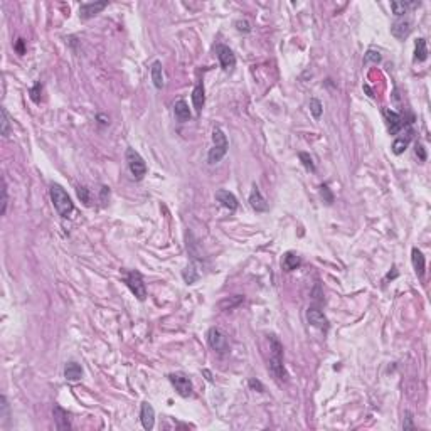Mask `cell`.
<instances>
[{
	"mask_svg": "<svg viewBox=\"0 0 431 431\" xmlns=\"http://www.w3.org/2000/svg\"><path fill=\"white\" fill-rule=\"evenodd\" d=\"M271 374L278 381H287V371L283 366V345L275 335H269V364H268Z\"/></svg>",
	"mask_w": 431,
	"mask_h": 431,
	"instance_id": "cell-1",
	"label": "cell"
},
{
	"mask_svg": "<svg viewBox=\"0 0 431 431\" xmlns=\"http://www.w3.org/2000/svg\"><path fill=\"white\" fill-rule=\"evenodd\" d=\"M49 192H51V199H53L54 207H56L59 216L69 217L72 211H74V204H72L71 197L68 196V192H66L59 184H51Z\"/></svg>",
	"mask_w": 431,
	"mask_h": 431,
	"instance_id": "cell-2",
	"label": "cell"
},
{
	"mask_svg": "<svg viewBox=\"0 0 431 431\" xmlns=\"http://www.w3.org/2000/svg\"><path fill=\"white\" fill-rule=\"evenodd\" d=\"M213 142H214L213 148H211L209 153H207V160H209L211 165L221 162V160L226 157L228 148H229L228 138H226L224 131L219 128V126H216V128L213 130Z\"/></svg>",
	"mask_w": 431,
	"mask_h": 431,
	"instance_id": "cell-3",
	"label": "cell"
},
{
	"mask_svg": "<svg viewBox=\"0 0 431 431\" xmlns=\"http://www.w3.org/2000/svg\"><path fill=\"white\" fill-rule=\"evenodd\" d=\"M126 163H128L131 175L137 180H140V179H144L147 175V163H145V160L142 159V155L135 148H126Z\"/></svg>",
	"mask_w": 431,
	"mask_h": 431,
	"instance_id": "cell-4",
	"label": "cell"
},
{
	"mask_svg": "<svg viewBox=\"0 0 431 431\" xmlns=\"http://www.w3.org/2000/svg\"><path fill=\"white\" fill-rule=\"evenodd\" d=\"M207 342H209L211 349L217 354H226L229 350V337L217 327L209 328V332H207Z\"/></svg>",
	"mask_w": 431,
	"mask_h": 431,
	"instance_id": "cell-5",
	"label": "cell"
},
{
	"mask_svg": "<svg viewBox=\"0 0 431 431\" xmlns=\"http://www.w3.org/2000/svg\"><path fill=\"white\" fill-rule=\"evenodd\" d=\"M125 283L131 290V293H133L140 302H144L145 298H147V287H145L144 276H142L140 271H135V269L133 271H130L128 275L125 276Z\"/></svg>",
	"mask_w": 431,
	"mask_h": 431,
	"instance_id": "cell-6",
	"label": "cell"
},
{
	"mask_svg": "<svg viewBox=\"0 0 431 431\" xmlns=\"http://www.w3.org/2000/svg\"><path fill=\"white\" fill-rule=\"evenodd\" d=\"M169 381L172 382L175 391H177L182 397H191L192 396L194 386H192L191 379H189L185 374H182V372H174V374L169 376Z\"/></svg>",
	"mask_w": 431,
	"mask_h": 431,
	"instance_id": "cell-7",
	"label": "cell"
},
{
	"mask_svg": "<svg viewBox=\"0 0 431 431\" xmlns=\"http://www.w3.org/2000/svg\"><path fill=\"white\" fill-rule=\"evenodd\" d=\"M216 54H217L219 64H221V68L224 69V71H229V69H233L236 66V56L228 46L219 44V46L216 47Z\"/></svg>",
	"mask_w": 431,
	"mask_h": 431,
	"instance_id": "cell-8",
	"label": "cell"
},
{
	"mask_svg": "<svg viewBox=\"0 0 431 431\" xmlns=\"http://www.w3.org/2000/svg\"><path fill=\"white\" fill-rule=\"evenodd\" d=\"M306 320H308V323L312 325V327L320 328V330H328V327H330V325H328V319L323 315V312L315 308V306L306 310Z\"/></svg>",
	"mask_w": 431,
	"mask_h": 431,
	"instance_id": "cell-9",
	"label": "cell"
},
{
	"mask_svg": "<svg viewBox=\"0 0 431 431\" xmlns=\"http://www.w3.org/2000/svg\"><path fill=\"white\" fill-rule=\"evenodd\" d=\"M384 116H386V122H388V128H389L391 135H396L397 131H401L403 130V126L406 125L404 116L396 111H393V109H386Z\"/></svg>",
	"mask_w": 431,
	"mask_h": 431,
	"instance_id": "cell-10",
	"label": "cell"
},
{
	"mask_svg": "<svg viewBox=\"0 0 431 431\" xmlns=\"http://www.w3.org/2000/svg\"><path fill=\"white\" fill-rule=\"evenodd\" d=\"M108 7V2L107 0H103V2H85L81 3V7H79V16H81V19H91V17H94L96 14H100L103 9H107Z\"/></svg>",
	"mask_w": 431,
	"mask_h": 431,
	"instance_id": "cell-11",
	"label": "cell"
},
{
	"mask_svg": "<svg viewBox=\"0 0 431 431\" xmlns=\"http://www.w3.org/2000/svg\"><path fill=\"white\" fill-rule=\"evenodd\" d=\"M140 421H142V426H144L145 430H153V426H155V411H153L152 404L150 403H142V408H140Z\"/></svg>",
	"mask_w": 431,
	"mask_h": 431,
	"instance_id": "cell-12",
	"label": "cell"
},
{
	"mask_svg": "<svg viewBox=\"0 0 431 431\" xmlns=\"http://www.w3.org/2000/svg\"><path fill=\"white\" fill-rule=\"evenodd\" d=\"M216 200L221 202V206L226 207V209H229L231 213H234V211L237 209V199L234 197V194H231V192L226 191V189H219V191H216Z\"/></svg>",
	"mask_w": 431,
	"mask_h": 431,
	"instance_id": "cell-13",
	"label": "cell"
},
{
	"mask_svg": "<svg viewBox=\"0 0 431 431\" xmlns=\"http://www.w3.org/2000/svg\"><path fill=\"white\" fill-rule=\"evenodd\" d=\"M250 206L253 207L256 213H266V211L269 209L268 202H266V199L263 197V194L259 192V189L256 187V185H253V189H251V194H250Z\"/></svg>",
	"mask_w": 431,
	"mask_h": 431,
	"instance_id": "cell-14",
	"label": "cell"
},
{
	"mask_svg": "<svg viewBox=\"0 0 431 431\" xmlns=\"http://www.w3.org/2000/svg\"><path fill=\"white\" fill-rule=\"evenodd\" d=\"M391 34L394 36L396 39H399V41H403V39H406L408 36L411 34V22L410 20H396L393 25H391Z\"/></svg>",
	"mask_w": 431,
	"mask_h": 431,
	"instance_id": "cell-15",
	"label": "cell"
},
{
	"mask_svg": "<svg viewBox=\"0 0 431 431\" xmlns=\"http://www.w3.org/2000/svg\"><path fill=\"white\" fill-rule=\"evenodd\" d=\"M53 413H54V421H56L57 430H71V423H69V418H68V411L63 410L61 406H57V404H54Z\"/></svg>",
	"mask_w": 431,
	"mask_h": 431,
	"instance_id": "cell-16",
	"label": "cell"
},
{
	"mask_svg": "<svg viewBox=\"0 0 431 431\" xmlns=\"http://www.w3.org/2000/svg\"><path fill=\"white\" fill-rule=\"evenodd\" d=\"M411 261H413V268H414L416 275H418L419 278H423V275H425V268H426V261H425V256H423V253L418 250V248H413V251H411Z\"/></svg>",
	"mask_w": 431,
	"mask_h": 431,
	"instance_id": "cell-17",
	"label": "cell"
},
{
	"mask_svg": "<svg viewBox=\"0 0 431 431\" xmlns=\"http://www.w3.org/2000/svg\"><path fill=\"white\" fill-rule=\"evenodd\" d=\"M150 74H152L153 86H155L157 90H162L163 85H165V81H163V69H162V63H160V61H153L152 63Z\"/></svg>",
	"mask_w": 431,
	"mask_h": 431,
	"instance_id": "cell-18",
	"label": "cell"
},
{
	"mask_svg": "<svg viewBox=\"0 0 431 431\" xmlns=\"http://www.w3.org/2000/svg\"><path fill=\"white\" fill-rule=\"evenodd\" d=\"M204 103H206V94H204V85L202 83H197L194 91H192V105H194L196 111L200 113L204 108Z\"/></svg>",
	"mask_w": 431,
	"mask_h": 431,
	"instance_id": "cell-19",
	"label": "cell"
},
{
	"mask_svg": "<svg viewBox=\"0 0 431 431\" xmlns=\"http://www.w3.org/2000/svg\"><path fill=\"white\" fill-rule=\"evenodd\" d=\"M83 376V367L79 366L78 362H68L64 367V377L68 379V381L71 382H76L79 381Z\"/></svg>",
	"mask_w": 431,
	"mask_h": 431,
	"instance_id": "cell-20",
	"label": "cell"
},
{
	"mask_svg": "<svg viewBox=\"0 0 431 431\" xmlns=\"http://www.w3.org/2000/svg\"><path fill=\"white\" fill-rule=\"evenodd\" d=\"M419 5H421L419 2H391V10H393L394 16L401 17L410 12V9H416Z\"/></svg>",
	"mask_w": 431,
	"mask_h": 431,
	"instance_id": "cell-21",
	"label": "cell"
},
{
	"mask_svg": "<svg viewBox=\"0 0 431 431\" xmlns=\"http://www.w3.org/2000/svg\"><path fill=\"white\" fill-rule=\"evenodd\" d=\"M174 113H175V116L179 118V122H187V120L191 118V109H189V105L185 103L184 100L175 101Z\"/></svg>",
	"mask_w": 431,
	"mask_h": 431,
	"instance_id": "cell-22",
	"label": "cell"
},
{
	"mask_svg": "<svg viewBox=\"0 0 431 431\" xmlns=\"http://www.w3.org/2000/svg\"><path fill=\"white\" fill-rule=\"evenodd\" d=\"M428 59V46H426V39L419 37L418 41L414 42V61L418 63H423V61Z\"/></svg>",
	"mask_w": 431,
	"mask_h": 431,
	"instance_id": "cell-23",
	"label": "cell"
},
{
	"mask_svg": "<svg viewBox=\"0 0 431 431\" xmlns=\"http://www.w3.org/2000/svg\"><path fill=\"white\" fill-rule=\"evenodd\" d=\"M300 265H302L300 256H298V254H295V253H291V251L283 256V268L287 269V271H293V269H297Z\"/></svg>",
	"mask_w": 431,
	"mask_h": 431,
	"instance_id": "cell-24",
	"label": "cell"
},
{
	"mask_svg": "<svg viewBox=\"0 0 431 431\" xmlns=\"http://www.w3.org/2000/svg\"><path fill=\"white\" fill-rule=\"evenodd\" d=\"M182 278H184V281L187 285H192V283H196V281L199 280V271H197L194 263H191V265H189L187 268L182 271Z\"/></svg>",
	"mask_w": 431,
	"mask_h": 431,
	"instance_id": "cell-25",
	"label": "cell"
},
{
	"mask_svg": "<svg viewBox=\"0 0 431 431\" xmlns=\"http://www.w3.org/2000/svg\"><path fill=\"white\" fill-rule=\"evenodd\" d=\"M243 300H244V297H241V295H234L233 298H226V300L219 302L217 306H219V308H222V310H233V308H236L237 305H241Z\"/></svg>",
	"mask_w": 431,
	"mask_h": 431,
	"instance_id": "cell-26",
	"label": "cell"
},
{
	"mask_svg": "<svg viewBox=\"0 0 431 431\" xmlns=\"http://www.w3.org/2000/svg\"><path fill=\"white\" fill-rule=\"evenodd\" d=\"M408 145H410V137L396 138V140H394V144H393V153H394V155H401V153L408 148Z\"/></svg>",
	"mask_w": 431,
	"mask_h": 431,
	"instance_id": "cell-27",
	"label": "cell"
},
{
	"mask_svg": "<svg viewBox=\"0 0 431 431\" xmlns=\"http://www.w3.org/2000/svg\"><path fill=\"white\" fill-rule=\"evenodd\" d=\"M310 111H312V115L315 116V118H320L323 113V105L320 100H317V98H312L310 100Z\"/></svg>",
	"mask_w": 431,
	"mask_h": 431,
	"instance_id": "cell-28",
	"label": "cell"
},
{
	"mask_svg": "<svg viewBox=\"0 0 431 431\" xmlns=\"http://www.w3.org/2000/svg\"><path fill=\"white\" fill-rule=\"evenodd\" d=\"M2 137H9L10 135V118H9V113H7V109L2 107Z\"/></svg>",
	"mask_w": 431,
	"mask_h": 431,
	"instance_id": "cell-29",
	"label": "cell"
},
{
	"mask_svg": "<svg viewBox=\"0 0 431 431\" xmlns=\"http://www.w3.org/2000/svg\"><path fill=\"white\" fill-rule=\"evenodd\" d=\"M298 159L302 160L303 167H305V169L308 170V172H315V163H313L312 157H310L308 153H305V152H300V153H298Z\"/></svg>",
	"mask_w": 431,
	"mask_h": 431,
	"instance_id": "cell-30",
	"label": "cell"
},
{
	"mask_svg": "<svg viewBox=\"0 0 431 431\" xmlns=\"http://www.w3.org/2000/svg\"><path fill=\"white\" fill-rule=\"evenodd\" d=\"M320 196H322L323 202H325V204H328V206H330V204L334 202V194H332V192H330V189H328V185H327V184H323L322 187H320Z\"/></svg>",
	"mask_w": 431,
	"mask_h": 431,
	"instance_id": "cell-31",
	"label": "cell"
},
{
	"mask_svg": "<svg viewBox=\"0 0 431 431\" xmlns=\"http://www.w3.org/2000/svg\"><path fill=\"white\" fill-rule=\"evenodd\" d=\"M0 418H2V421H7V419H9V404H7L5 396L0 397Z\"/></svg>",
	"mask_w": 431,
	"mask_h": 431,
	"instance_id": "cell-32",
	"label": "cell"
},
{
	"mask_svg": "<svg viewBox=\"0 0 431 431\" xmlns=\"http://www.w3.org/2000/svg\"><path fill=\"white\" fill-rule=\"evenodd\" d=\"M381 63V54L379 53H376V51H367L366 53V56H364V63Z\"/></svg>",
	"mask_w": 431,
	"mask_h": 431,
	"instance_id": "cell-33",
	"label": "cell"
},
{
	"mask_svg": "<svg viewBox=\"0 0 431 431\" xmlns=\"http://www.w3.org/2000/svg\"><path fill=\"white\" fill-rule=\"evenodd\" d=\"M76 192H78V197L83 204H90V191H88L86 187H81V185H79V187L76 189Z\"/></svg>",
	"mask_w": 431,
	"mask_h": 431,
	"instance_id": "cell-34",
	"label": "cell"
},
{
	"mask_svg": "<svg viewBox=\"0 0 431 431\" xmlns=\"http://www.w3.org/2000/svg\"><path fill=\"white\" fill-rule=\"evenodd\" d=\"M7 204H9V194H7V184H5V179H3V185H2V216L7 213Z\"/></svg>",
	"mask_w": 431,
	"mask_h": 431,
	"instance_id": "cell-35",
	"label": "cell"
},
{
	"mask_svg": "<svg viewBox=\"0 0 431 431\" xmlns=\"http://www.w3.org/2000/svg\"><path fill=\"white\" fill-rule=\"evenodd\" d=\"M236 29L239 32H244V34H248V32L251 31V25H250V22L248 20H236Z\"/></svg>",
	"mask_w": 431,
	"mask_h": 431,
	"instance_id": "cell-36",
	"label": "cell"
},
{
	"mask_svg": "<svg viewBox=\"0 0 431 431\" xmlns=\"http://www.w3.org/2000/svg\"><path fill=\"white\" fill-rule=\"evenodd\" d=\"M41 90H42L41 83H36L34 88L31 90V98H32V101H34V103H39V100H41V98H39V93H41Z\"/></svg>",
	"mask_w": 431,
	"mask_h": 431,
	"instance_id": "cell-37",
	"label": "cell"
},
{
	"mask_svg": "<svg viewBox=\"0 0 431 431\" xmlns=\"http://www.w3.org/2000/svg\"><path fill=\"white\" fill-rule=\"evenodd\" d=\"M403 430H414V423H413L411 413H406V418H404V423H403Z\"/></svg>",
	"mask_w": 431,
	"mask_h": 431,
	"instance_id": "cell-38",
	"label": "cell"
},
{
	"mask_svg": "<svg viewBox=\"0 0 431 431\" xmlns=\"http://www.w3.org/2000/svg\"><path fill=\"white\" fill-rule=\"evenodd\" d=\"M250 388L254 389V391H258V393H263V391H265L263 384L258 381V379H250Z\"/></svg>",
	"mask_w": 431,
	"mask_h": 431,
	"instance_id": "cell-39",
	"label": "cell"
},
{
	"mask_svg": "<svg viewBox=\"0 0 431 431\" xmlns=\"http://www.w3.org/2000/svg\"><path fill=\"white\" fill-rule=\"evenodd\" d=\"M416 155L419 157V160H421V162H425V160H426V152H425V147H423L421 144H416Z\"/></svg>",
	"mask_w": 431,
	"mask_h": 431,
	"instance_id": "cell-40",
	"label": "cell"
},
{
	"mask_svg": "<svg viewBox=\"0 0 431 431\" xmlns=\"http://www.w3.org/2000/svg\"><path fill=\"white\" fill-rule=\"evenodd\" d=\"M16 49L19 51V54H24V41H22V39H19V42H17Z\"/></svg>",
	"mask_w": 431,
	"mask_h": 431,
	"instance_id": "cell-41",
	"label": "cell"
}]
</instances>
